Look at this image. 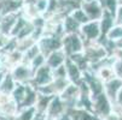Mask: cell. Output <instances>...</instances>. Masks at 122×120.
Returning <instances> with one entry per match:
<instances>
[{
	"label": "cell",
	"instance_id": "cell-1",
	"mask_svg": "<svg viewBox=\"0 0 122 120\" xmlns=\"http://www.w3.org/2000/svg\"><path fill=\"white\" fill-rule=\"evenodd\" d=\"M62 48L68 57L76 53H82L85 50V41L79 32L65 34L62 37Z\"/></svg>",
	"mask_w": 122,
	"mask_h": 120
},
{
	"label": "cell",
	"instance_id": "cell-2",
	"mask_svg": "<svg viewBox=\"0 0 122 120\" xmlns=\"http://www.w3.org/2000/svg\"><path fill=\"white\" fill-rule=\"evenodd\" d=\"M80 35L82 36L85 43L88 42H98L102 39V30L99 21H90L81 25L80 29Z\"/></svg>",
	"mask_w": 122,
	"mask_h": 120
},
{
	"label": "cell",
	"instance_id": "cell-3",
	"mask_svg": "<svg viewBox=\"0 0 122 120\" xmlns=\"http://www.w3.org/2000/svg\"><path fill=\"white\" fill-rule=\"evenodd\" d=\"M13 79L16 80V83H20V84H29L34 77V71L31 66L29 64H20L15 66L12 70L10 71Z\"/></svg>",
	"mask_w": 122,
	"mask_h": 120
},
{
	"label": "cell",
	"instance_id": "cell-4",
	"mask_svg": "<svg viewBox=\"0 0 122 120\" xmlns=\"http://www.w3.org/2000/svg\"><path fill=\"white\" fill-rule=\"evenodd\" d=\"M81 7L86 12L90 21H100L105 12L100 0H83L81 3Z\"/></svg>",
	"mask_w": 122,
	"mask_h": 120
},
{
	"label": "cell",
	"instance_id": "cell-5",
	"mask_svg": "<svg viewBox=\"0 0 122 120\" xmlns=\"http://www.w3.org/2000/svg\"><path fill=\"white\" fill-rule=\"evenodd\" d=\"M53 70L51 67H48L47 65H44L42 67L38 68V70L34 72V77L30 82L31 85H34L36 89L45 87V85L50 84L53 82Z\"/></svg>",
	"mask_w": 122,
	"mask_h": 120
},
{
	"label": "cell",
	"instance_id": "cell-6",
	"mask_svg": "<svg viewBox=\"0 0 122 120\" xmlns=\"http://www.w3.org/2000/svg\"><path fill=\"white\" fill-rule=\"evenodd\" d=\"M38 44L41 49V53L47 57L53 50L62 48V37H57L53 35H44L39 39Z\"/></svg>",
	"mask_w": 122,
	"mask_h": 120
},
{
	"label": "cell",
	"instance_id": "cell-7",
	"mask_svg": "<svg viewBox=\"0 0 122 120\" xmlns=\"http://www.w3.org/2000/svg\"><path fill=\"white\" fill-rule=\"evenodd\" d=\"M68 54L64 52L63 48H59V49H56L53 50L52 53H50L47 57H46V65L48 67H51L52 70H56V68L65 65L66 60H68Z\"/></svg>",
	"mask_w": 122,
	"mask_h": 120
},
{
	"label": "cell",
	"instance_id": "cell-8",
	"mask_svg": "<svg viewBox=\"0 0 122 120\" xmlns=\"http://www.w3.org/2000/svg\"><path fill=\"white\" fill-rule=\"evenodd\" d=\"M25 0H0V17L10 13H20Z\"/></svg>",
	"mask_w": 122,
	"mask_h": 120
},
{
	"label": "cell",
	"instance_id": "cell-9",
	"mask_svg": "<svg viewBox=\"0 0 122 120\" xmlns=\"http://www.w3.org/2000/svg\"><path fill=\"white\" fill-rule=\"evenodd\" d=\"M121 89H122V79L118 77H114L112 79L104 83V93L111 100L112 103H115L116 97Z\"/></svg>",
	"mask_w": 122,
	"mask_h": 120
},
{
	"label": "cell",
	"instance_id": "cell-10",
	"mask_svg": "<svg viewBox=\"0 0 122 120\" xmlns=\"http://www.w3.org/2000/svg\"><path fill=\"white\" fill-rule=\"evenodd\" d=\"M65 68H66L68 79L71 83H77V82H81L83 79V71L81 70V67L75 61H73L71 59L68 58V60L65 62Z\"/></svg>",
	"mask_w": 122,
	"mask_h": 120
},
{
	"label": "cell",
	"instance_id": "cell-11",
	"mask_svg": "<svg viewBox=\"0 0 122 120\" xmlns=\"http://www.w3.org/2000/svg\"><path fill=\"white\" fill-rule=\"evenodd\" d=\"M20 13H10L6 16L0 17V30H1V34H5V35H11V32L20 18Z\"/></svg>",
	"mask_w": 122,
	"mask_h": 120
},
{
	"label": "cell",
	"instance_id": "cell-12",
	"mask_svg": "<svg viewBox=\"0 0 122 120\" xmlns=\"http://www.w3.org/2000/svg\"><path fill=\"white\" fill-rule=\"evenodd\" d=\"M99 24H100V30H102V37H104L110 31V29L115 25L114 14L105 11L104 12V16L102 17V19L99 21Z\"/></svg>",
	"mask_w": 122,
	"mask_h": 120
},
{
	"label": "cell",
	"instance_id": "cell-13",
	"mask_svg": "<svg viewBox=\"0 0 122 120\" xmlns=\"http://www.w3.org/2000/svg\"><path fill=\"white\" fill-rule=\"evenodd\" d=\"M16 85H17V83L13 79L11 72L7 71V73H6L3 83L0 84V93L5 94V95H12V93H13V90L16 88Z\"/></svg>",
	"mask_w": 122,
	"mask_h": 120
},
{
	"label": "cell",
	"instance_id": "cell-14",
	"mask_svg": "<svg viewBox=\"0 0 122 120\" xmlns=\"http://www.w3.org/2000/svg\"><path fill=\"white\" fill-rule=\"evenodd\" d=\"M63 25H64L65 34L80 32V29H81V24L77 23L70 14L65 16V18H64V21H63Z\"/></svg>",
	"mask_w": 122,
	"mask_h": 120
},
{
	"label": "cell",
	"instance_id": "cell-15",
	"mask_svg": "<svg viewBox=\"0 0 122 120\" xmlns=\"http://www.w3.org/2000/svg\"><path fill=\"white\" fill-rule=\"evenodd\" d=\"M69 119L70 120H94V116L90 112H87L83 107H80V108H76L71 115H69Z\"/></svg>",
	"mask_w": 122,
	"mask_h": 120
},
{
	"label": "cell",
	"instance_id": "cell-16",
	"mask_svg": "<svg viewBox=\"0 0 122 120\" xmlns=\"http://www.w3.org/2000/svg\"><path fill=\"white\" fill-rule=\"evenodd\" d=\"M36 113H38V111H36L35 106L34 107H25L17 114L16 120H33L34 116L36 115Z\"/></svg>",
	"mask_w": 122,
	"mask_h": 120
},
{
	"label": "cell",
	"instance_id": "cell-17",
	"mask_svg": "<svg viewBox=\"0 0 122 120\" xmlns=\"http://www.w3.org/2000/svg\"><path fill=\"white\" fill-rule=\"evenodd\" d=\"M104 37L110 41H114V42L121 41L122 40V25H114Z\"/></svg>",
	"mask_w": 122,
	"mask_h": 120
},
{
	"label": "cell",
	"instance_id": "cell-18",
	"mask_svg": "<svg viewBox=\"0 0 122 120\" xmlns=\"http://www.w3.org/2000/svg\"><path fill=\"white\" fill-rule=\"evenodd\" d=\"M70 16L73 17V18H74L77 23H80L81 25H83V24L87 23V22H90V18L87 17L86 12L83 11V9H82L81 6L77 7V9H75L74 11H71Z\"/></svg>",
	"mask_w": 122,
	"mask_h": 120
},
{
	"label": "cell",
	"instance_id": "cell-19",
	"mask_svg": "<svg viewBox=\"0 0 122 120\" xmlns=\"http://www.w3.org/2000/svg\"><path fill=\"white\" fill-rule=\"evenodd\" d=\"M34 5L41 16H45L51 10V0H35Z\"/></svg>",
	"mask_w": 122,
	"mask_h": 120
},
{
	"label": "cell",
	"instance_id": "cell-20",
	"mask_svg": "<svg viewBox=\"0 0 122 120\" xmlns=\"http://www.w3.org/2000/svg\"><path fill=\"white\" fill-rule=\"evenodd\" d=\"M44 65H46V55L42 54V53H40L36 58H34L30 62V66H31V68L34 71H36L38 68L42 67Z\"/></svg>",
	"mask_w": 122,
	"mask_h": 120
},
{
	"label": "cell",
	"instance_id": "cell-21",
	"mask_svg": "<svg viewBox=\"0 0 122 120\" xmlns=\"http://www.w3.org/2000/svg\"><path fill=\"white\" fill-rule=\"evenodd\" d=\"M100 3L104 7L107 12H110V13H115L116 9L118 7V4H117V0H100Z\"/></svg>",
	"mask_w": 122,
	"mask_h": 120
},
{
	"label": "cell",
	"instance_id": "cell-22",
	"mask_svg": "<svg viewBox=\"0 0 122 120\" xmlns=\"http://www.w3.org/2000/svg\"><path fill=\"white\" fill-rule=\"evenodd\" d=\"M11 36L9 35H5V34H0V52H3V50L6 48V46L10 43L11 41Z\"/></svg>",
	"mask_w": 122,
	"mask_h": 120
},
{
	"label": "cell",
	"instance_id": "cell-23",
	"mask_svg": "<svg viewBox=\"0 0 122 120\" xmlns=\"http://www.w3.org/2000/svg\"><path fill=\"white\" fill-rule=\"evenodd\" d=\"M115 25H122V5H120L114 13Z\"/></svg>",
	"mask_w": 122,
	"mask_h": 120
},
{
	"label": "cell",
	"instance_id": "cell-24",
	"mask_svg": "<svg viewBox=\"0 0 122 120\" xmlns=\"http://www.w3.org/2000/svg\"><path fill=\"white\" fill-rule=\"evenodd\" d=\"M114 106L122 108V89L120 90V93H118V95H117V97H116V101H115Z\"/></svg>",
	"mask_w": 122,
	"mask_h": 120
},
{
	"label": "cell",
	"instance_id": "cell-25",
	"mask_svg": "<svg viewBox=\"0 0 122 120\" xmlns=\"http://www.w3.org/2000/svg\"><path fill=\"white\" fill-rule=\"evenodd\" d=\"M1 70H4V65H3V60H1V58H0V71Z\"/></svg>",
	"mask_w": 122,
	"mask_h": 120
},
{
	"label": "cell",
	"instance_id": "cell-26",
	"mask_svg": "<svg viewBox=\"0 0 122 120\" xmlns=\"http://www.w3.org/2000/svg\"><path fill=\"white\" fill-rule=\"evenodd\" d=\"M117 4H118V6L122 5V0H117Z\"/></svg>",
	"mask_w": 122,
	"mask_h": 120
},
{
	"label": "cell",
	"instance_id": "cell-27",
	"mask_svg": "<svg viewBox=\"0 0 122 120\" xmlns=\"http://www.w3.org/2000/svg\"><path fill=\"white\" fill-rule=\"evenodd\" d=\"M56 1H62V0H56Z\"/></svg>",
	"mask_w": 122,
	"mask_h": 120
},
{
	"label": "cell",
	"instance_id": "cell-28",
	"mask_svg": "<svg viewBox=\"0 0 122 120\" xmlns=\"http://www.w3.org/2000/svg\"><path fill=\"white\" fill-rule=\"evenodd\" d=\"M0 34H1V30H0Z\"/></svg>",
	"mask_w": 122,
	"mask_h": 120
}]
</instances>
